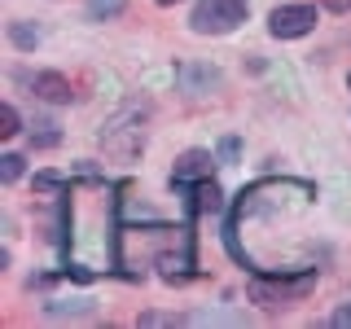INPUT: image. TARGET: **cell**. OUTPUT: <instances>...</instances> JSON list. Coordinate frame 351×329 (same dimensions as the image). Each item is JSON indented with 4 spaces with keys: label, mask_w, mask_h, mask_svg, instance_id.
Segmentation results:
<instances>
[{
    "label": "cell",
    "mask_w": 351,
    "mask_h": 329,
    "mask_svg": "<svg viewBox=\"0 0 351 329\" xmlns=\"http://www.w3.org/2000/svg\"><path fill=\"white\" fill-rule=\"evenodd\" d=\"M171 180H176V184H202V180H211V154H206V149L180 154V158H176Z\"/></svg>",
    "instance_id": "cell-6"
},
{
    "label": "cell",
    "mask_w": 351,
    "mask_h": 329,
    "mask_svg": "<svg viewBox=\"0 0 351 329\" xmlns=\"http://www.w3.org/2000/svg\"><path fill=\"white\" fill-rule=\"evenodd\" d=\"M0 136H18V110L0 106Z\"/></svg>",
    "instance_id": "cell-12"
},
{
    "label": "cell",
    "mask_w": 351,
    "mask_h": 329,
    "mask_svg": "<svg viewBox=\"0 0 351 329\" xmlns=\"http://www.w3.org/2000/svg\"><path fill=\"white\" fill-rule=\"evenodd\" d=\"M312 27H316V9L312 5H285V9H277V14L268 18V31L277 40H299Z\"/></svg>",
    "instance_id": "cell-4"
},
{
    "label": "cell",
    "mask_w": 351,
    "mask_h": 329,
    "mask_svg": "<svg viewBox=\"0 0 351 329\" xmlns=\"http://www.w3.org/2000/svg\"><path fill=\"white\" fill-rule=\"evenodd\" d=\"M197 211H219V189H215V184L211 180H202V184H197Z\"/></svg>",
    "instance_id": "cell-8"
},
{
    "label": "cell",
    "mask_w": 351,
    "mask_h": 329,
    "mask_svg": "<svg viewBox=\"0 0 351 329\" xmlns=\"http://www.w3.org/2000/svg\"><path fill=\"white\" fill-rule=\"evenodd\" d=\"M31 93H36L40 101L66 106V101L75 97V88H71V80H62V75H53V71H40V75H31Z\"/></svg>",
    "instance_id": "cell-7"
},
{
    "label": "cell",
    "mask_w": 351,
    "mask_h": 329,
    "mask_svg": "<svg viewBox=\"0 0 351 329\" xmlns=\"http://www.w3.org/2000/svg\"><path fill=\"white\" fill-rule=\"evenodd\" d=\"M18 175H22V158H18V154H5V158H0V180L14 184Z\"/></svg>",
    "instance_id": "cell-11"
},
{
    "label": "cell",
    "mask_w": 351,
    "mask_h": 329,
    "mask_svg": "<svg viewBox=\"0 0 351 329\" xmlns=\"http://www.w3.org/2000/svg\"><path fill=\"white\" fill-rule=\"evenodd\" d=\"M123 14V0H93L88 5V18H119Z\"/></svg>",
    "instance_id": "cell-10"
},
{
    "label": "cell",
    "mask_w": 351,
    "mask_h": 329,
    "mask_svg": "<svg viewBox=\"0 0 351 329\" xmlns=\"http://www.w3.org/2000/svg\"><path fill=\"white\" fill-rule=\"evenodd\" d=\"M101 145L106 154H114V158H136L141 145H145V127H141V119L136 114H123V119H114L106 132H101Z\"/></svg>",
    "instance_id": "cell-3"
},
{
    "label": "cell",
    "mask_w": 351,
    "mask_h": 329,
    "mask_svg": "<svg viewBox=\"0 0 351 329\" xmlns=\"http://www.w3.org/2000/svg\"><path fill=\"white\" fill-rule=\"evenodd\" d=\"M325 9H334V14H351V0H321Z\"/></svg>",
    "instance_id": "cell-14"
},
{
    "label": "cell",
    "mask_w": 351,
    "mask_h": 329,
    "mask_svg": "<svg viewBox=\"0 0 351 329\" xmlns=\"http://www.w3.org/2000/svg\"><path fill=\"white\" fill-rule=\"evenodd\" d=\"M312 184L299 180H263L237 197V211L228 219L233 255L250 268H263L268 241H281V277L316 272V250L307 241V215H312Z\"/></svg>",
    "instance_id": "cell-1"
},
{
    "label": "cell",
    "mask_w": 351,
    "mask_h": 329,
    "mask_svg": "<svg viewBox=\"0 0 351 329\" xmlns=\"http://www.w3.org/2000/svg\"><path fill=\"white\" fill-rule=\"evenodd\" d=\"M58 127H53V123H44V132H31V145H40V149H49V145H58Z\"/></svg>",
    "instance_id": "cell-13"
},
{
    "label": "cell",
    "mask_w": 351,
    "mask_h": 329,
    "mask_svg": "<svg viewBox=\"0 0 351 329\" xmlns=\"http://www.w3.org/2000/svg\"><path fill=\"white\" fill-rule=\"evenodd\" d=\"M9 36H14L18 49H36V44H40V31H31L27 22H14V27H9Z\"/></svg>",
    "instance_id": "cell-9"
},
{
    "label": "cell",
    "mask_w": 351,
    "mask_h": 329,
    "mask_svg": "<svg viewBox=\"0 0 351 329\" xmlns=\"http://www.w3.org/2000/svg\"><path fill=\"white\" fill-rule=\"evenodd\" d=\"M334 325H338V329L351 325V307H338V312H334Z\"/></svg>",
    "instance_id": "cell-15"
},
{
    "label": "cell",
    "mask_w": 351,
    "mask_h": 329,
    "mask_svg": "<svg viewBox=\"0 0 351 329\" xmlns=\"http://www.w3.org/2000/svg\"><path fill=\"white\" fill-rule=\"evenodd\" d=\"M307 285H312V272H299L294 281H285V277H281V285H268V281L259 277L255 285H250V299H255V303H263V307H285L290 299H299V294L307 290Z\"/></svg>",
    "instance_id": "cell-5"
},
{
    "label": "cell",
    "mask_w": 351,
    "mask_h": 329,
    "mask_svg": "<svg viewBox=\"0 0 351 329\" xmlns=\"http://www.w3.org/2000/svg\"><path fill=\"white\" fill-rule=\"evenodd\" d=\"M158 5H176V0H158Z\"/></svg>",
    "instance_id": "cell-16"
},
{
    "label": "cell",
    "mask_w": 351,
    "mask_h": 329,
    "mask_svg": "<svg viewBox=\"0 0 351 329\" xmlns=\"http://www.w3.org/2000/svg\"><path fill=\"white\" fill-rule=\"evenodd\" d=\"M347 84H351V80H347Z\"/></svg>",
    "instance_id": "cell-17"
},
{
    "label": "cell",
    "mask_w": 351,
    "mask_h": 329,
    "mask_svg": "<svg viewBox=\"0 0 351 329\" xmlns=\"http://www.w3.org/2000/svg\"><path fill=\"white\" fill-rule=\"evenodd\" d=\"M250 14V0H197L189 27L197 36H228L233 27H241Z\"/></svg>",
    "instance_id": "cell-2"
}]
</instances>
